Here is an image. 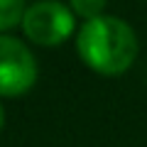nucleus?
Wrapping results in <instances>:
<instances>
[{
  "label": "nucleus",
  "instance_id": "obj_1",
  "mask_svg": "<svg viewBox=\"0 0 147 147\" xmlns=\"http://www.w3.org/2000/svg\"><path fill=\"white\" fill-rule=\"evenodd\" d=\"M76 52L98 76H123L137 59V34L125 20L100 15L76 32Z\"/></svg>",
  "mask_w": 147,
  "mask_h": 147
},
{
  "label": "nucleus",
  "instance_id": "obj_2",
  "mask_svg": "<svg viewBox=\"0 0 147 147\" xmlns=\"http://www.w3.org/2000/svg\"><path fill=\"white\" fill-rule=\"evenodd\" d=\"M20 27L30 42L39 47H59L69 37H74L76 15L59 0H37L27 5Z\"/></svg>",
  "mask_w": 147,
  "mask_h": 147
},
{
  "label": "nucleus",
  "instance_id": "obj_3",
  "mask_svg": "<svg viewBox=\"0 0 147 147\" xmlns=\"http://www.w3.org/2000/svg\"><path fill=\"white\" fill-rule=\"evenodd\" d=\"M37 59L22 39L0 34V98H20L37 84Z\"/></svg>",
  "mask_w": 147,
  "mask_h": 147
},
{
  "label": "nucleus",
  "instance_id": "obj_4",
  "mask_svg": "<svg viewBox=\"0 0 147 147\" xmlns=\"http://www.w3.org/2000/svg\"><path fill=\"white\" fill-rule=\"evenodd\" d=\"M25 10V0H0V34H7L12 27L22 25Z\"/></svg>",
  "mask_w": 147,
  "mask_h": 147
},
{
  "label": "nucleus",
  "instance_id": "obj_5",
  "mask_svg": "<svg viewBox=\"0 0 147 147\" xmlns=\"http://www.w3.org/2000/svg\"><path fill=\"white\" fill-rule=\"evenodd\" d=\"M105 5H108V0H69L71 12L76 17H81L84 22L105 15Z\"/></svg>",
  "mask_w": 147,
  "mask_h": 147
},
{
  "label": "nucleus",
  "instance_id": "obj_6",
  "mask_svg": "<svg viewBox=\"0 0 147 147\" xmlns=\"http://www.w3.org/2000/svg\"><path fill=\"white\" fill-rule=\"evenodd\" d=\"M3 125H5V108H3V103H0V130H3Z\"/></svg>",
  "mask_w": 147,
  "mask_h": 147
}]
</instances>
